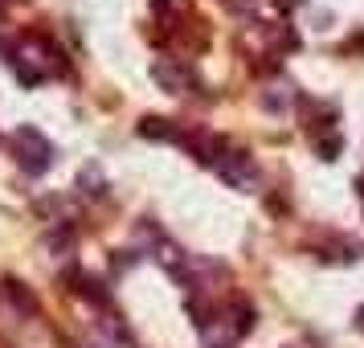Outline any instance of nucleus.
Wrapping results in <instances>:
<instances>
[{"mask_svg":"<svg viewBox=\"0 0 364 348\" xmlns=\"http://www.w3.org/2000/svg\"><path fill=\"white\" fill-rule=\"evenodd\" d=\"M13 160L21 164V172L29 176H46L53 164V144L37 127H17L13 132Z\"/></svg>","mask_w":364,"mask_h":348,"instance_id":"nucleus-1","label":"nucleus"},{"mask_svg":"<svg viewBox=\"0 0 364 348\" xmlns=\"http://www.w3.org/2000/svg\"><path fill=\"white\" fill-rule=\"evenodd\" d=\"M217 176L225 184H233V189H254V181H258V164L250 160L246 152H230L225 148V156L217 160Z\"/></svg>","mask_w":364,"mask_h":348,"instance_id":"nucleus-2","label":"nucleus"},{"mask_svg":"<svg viewBox=\"0 0 364 348\" xmlns=\"http://www.w3.org/2000/svg\"><path fill=\"white\" fill-rule=\"evenodd\" d=\"M151 78L164 86L168 95H184L188 86L197 83V78H193V70L181 66V62H172V58H168V62H156V66H151Z\"/></svg>","mask_w":364,"mask_h":348,"instance_id":"nucleus-3","label":"nucleus"},{"mask_svg":"<svg viewBox=\"0 0 364 348\" xmlns=\"http://www.w3.org/2000/svg\"><path fill=\"white\" fill-rule=\"evenodd\" d=\"M135 132L144 135V139H156V144H184V132L172 123V119H156V115H148Z\"/></svg>","mask_w":364,"mask_h":348,"instance_id":"nucleus-4","label":"nucleus"},{"mask_svg":"<svg viewBox=\"0 0 364 348\" xmlns=\"http://www.w3.org/2000/svg\"><path fill=\"white\" fill-rule=\"evenodd\" d=\"M340 148H344V139H340V135H319V139H315L319 160H336V156H340Z\"/></svg>","mask_w":364,"mask_h":348,"instance_id":"nucleus-5","label":"nucleus"},{"mask_svg":"<svg viewBox=\"0 0 364 348\" xmlns=\"http://www.w3.org/2000/svg\"><path fill=\"white\" fill-rule=\"evenodd\" d=\"M151 9H156V13H181L184 0H151Z\"/></svg>","mask_w":364,"mask_h":348,"instance_id":"nucleus-6","label":"nucleus"},{"mask_svg":"<svg viewBox=\"0 0 364 348\" xmlns=\"http://www.w3.org/2000/svg\"><path fill=\"white\" fill-rule=\"evenodd\" d=\"M274 4H279L282 13H291V9H299V4H303V0H274Z\"/></svg>","mask_w":364,"mask_h":348,"instance_id":"nucleus-7","label":"nucleus"},{"mask_svg":"<svg viewBox=\"0 0 364 348\" xmlns=\"http://www.w3.org/2000/svg\"><path fill=\"white\" fill-rule=\"evenodd\" d=\"M356 328L364 332V307H360V312H356Z\"/></svg>","mask_w":364,"mask_h":348,"instance_id":"nucleus-8","label":"nucleus"}]
</instances>
